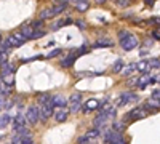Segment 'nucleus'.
<instances>
[{
	"label": "nucleus",
	"mask_w": 160,
	"mask_h": 144,
	"mask_svg": "<svg viewBox=\"0 0 160 144\" xmlns=\"http://www.w3.org/2000/svg\"><path fill=\"white\" fill-rule=\"evenodd\" d=\"M118 40H120V45H122V48L125 51H130V50L138 47V38L133 34H130L128 31H120L118 32Z\"/></svg>",
	"instance_id": "obj_1"
},
{
	"label": "nucleus",
	"mask_w": 160,
	"mask_h": 144,
	"mask_svg": "<svg viewBox=\"0 0 160 144\" xmlns=\"http://www.w3.org/2000/svg\"><path fill=\"white\" fill-rule=\"evenodd\" d=\"M102 136H104V142H108V144H127L122 133H117L114 130H104Z\"/></svg>",
	"instance_id": "obj_2"
},
{
	"label": "nucleus",
	"mask_w": 160,
	"mask_h": 144,
	"mask_svg": "<svg viewBox=\"0 0 160 144\" xmlns=\"http://www.w3.org/2000/svg\"><path fill=\"white\" fill-rule=\"evenodd\" d=\"M13 130H15V133L18 136L28 133V128H26V117L24 115L18 114L15 119H13Z\"/></svg>",
	"instance_id": "obj_3"
},
{
	"label": "nucleus",
	"mask_w": 160,
	"mask_h": 144,
	"mask_svg": "<svg viewBox=\"0 0 160 144\" xmlns=\"http://www.w3.org/2000/svg\"><path fill=\"white\" fill-rule=\"evenodd\" d=\"M139 98H138V95H135V93H131V91H123L122 95H120L118 98H117V101H115V106H125V104H130V102H136Z\"/></svg>",
	"instance_id": "obj_4"
},
{
	"label": "nucleus",
	"mask_w": 160,
	"mask_h": 144,
	"mask_svg": "<svg viewBox=\"0 0 160 144\" xmlns=\"http://www.w3.org/2000/svg\"><path fill=\"white\" fill-rule=\"evenodd\" d=\"M68 109H69V112H77L82 109V95L80 93L71 95V98L68 99Z\"/></svg>",
	"instance_id": "obj_5"
},
{
	"label": "nucleus",
	"mask_w": 160,
	"mask_h": 144,
	"mask_svg": "<svg viewBox=\"0 0 160 144\" xmlns=\"http://www.w3.org/2000/svg\"><path fill=\"white\" fill-rule=\"evenodd\" d=\"M38 117H40V107L35 106V104H31V106L28 107V112H26V120H28L31 125H35Z\"/></svg>",
	"instance_id": "obj_6"
},
{
	"label": "nucleus",
	"mask_w": 160,
	"mask_h": 144,
	"mask_svg": "<svg viewBox=\"0 0 160 144\" xmlns=\"http://www.w3.org/2000/svg\"><path fill=\"white\" fill-rule=\"evenodd\" d=\"M53 117H55L56 122H66L69 117V109L68 107H55L53 109Z\"/></svg>",
	"instance_id": "obj_7"
},
{
	"label": "nucleus",
	"mask_w": 160,
	"mask_h": 144,
	"mask_svg": "<svg viewBox=\"0 0 160 144\" xmlns=\"http://www.w3.org/2000/svg\"><path fill=\"white\" fill-rule=\"evenodd\" d=\"M40 119L42 120H47V119H50V117L53 115V109H55V106L51 104V101L50 102H45V104H40Z\"/></svg>",
	"instance_id": "obj_8"
},
{
	"label": "nucleus",
	"mask_w": 160,
	"mask_h": 144,
	"mask_svg": "<svg viewBox=\"0 0 160 144\" xmlns=\"http://www.w3.org/2000/svg\"><path fill=\"white\" fill-rule=\"evenodd\" d=\"M144 117H146V111L142 107H135L127 114V119L131 120V122L133 120H141V119H144Z\"/></svg>",
	"instance_id": "obj_9"
},
{
	"label": "nucleus",
	"mask_w": 160,
	"mask_h": 144,
	"mask_svg": "<svg viewBox=\"0 0 160 144\" xmlns=\"http://www.w3.org/2000/svg\"><path fill=\"white\" fill-rule=\"evenodd\" d=\"M99 101H96V99H88L85 104H82V109H83V112H91V111H95V109H99Z\"/></svg>",
	"instance_id": "obj_10"
},
{
	"label": "nucleus",
	"mask_w": 160,
	"mask_h": 144,
	"mask_svg": "<svg viewBox=\"0 0 160 144\" xmlns=\"http://www.w3.org/2000/svg\"><path fill=\"white\" fill-rule=\"evenodd\" d=\"M51 104L55 107H66L68 106V99L62 95H55V96H51Z\"/></svg>",
	"instance_id": "obj_11"
},
{
	"label": "nucleus",
	"mask_w": 160,
	"mask_h": 144,
	"mask_svg": "<svg viewBox=\"0 0 160 144\" xmlns=\"http://www.w3.org/2000/svg\"><path fill=\"white\" fill-rule=\"evenodd\" d=\"M75 56H77V50H74L71 55H68V56L61 61V66H62V67H71L72 64H74V61H75Z\"/></svg>",
	"instance_id": "obj_12"
},
{
	"label": "nucleus",
	"mask_w": 160,
	"mask_h": 144,
	"mask_svg": "<svg viewBox=\"0 0 160 144\" xmlns=\"http://www.w3.org/2000/svg\"><path fill=\"white\" fill-rule=\"evenodd\" d=\"M34 27L32 26H22V29H21V34H22V37L26 38V40H31V38L34 37Z\"/></svg>",
	"instance_id": "obj_13"
},
{
	"label": "nucleus",
	"mask_w": 160,
	"mask_h": 144,
	"mask_svg": "<svg viewBox=\"0 0 160 144\" xmlns=\"http://www.w3.org/2000/svg\"><path fill=\"white\" fill-rule=\"evenodd\" d=\"M69 3L68 2H56L55 5L51 7V11H53V15H59L61 11H64V8L68 7Z\"/></svg>",
	"instance_id": "obj_14"
},
{
	"label": "nucleus",
	"mask_w": 160,
	"mask_h": 144,
	"mask_svg": "<svg viewBox=\"0 0 160 144\" xmlns=\"http://www.w3.org/2000/svg\"><path fill=\"white\" fill-rule=\"evenodd\" d=\"M15 71H16V67L11 66V64H8V62L2 64V77H5V75H13V72H15Z\"/></svg>",
	"instance_id": "obj_15"
},
{
	"label": "nucleus",
	"mask_w": 160,
	"mask_h": 144,
	"mask_svg": "<svg viewBox=\"0 0 160 144\" xmlns=\"http://www.w3.org/2000/svg\"><path fill=\"white\" fill-rule=\"evenodd\" d=\"M75 8L78 11H87L90 8V2H87V0H77V2H75Z\"/></svg>",
	"instance_id": "obj_16"
},
{
	"label": "nucleus",
	"mask_w": 160,
	"mask_h": 144,
	"mask_svg": "<svg viewBox=\"0 0 160 144\" xmlns=\"http://www.w3.org/2000/svg\"><path fill=\"white\" fill-rule=\"evenodd\" d=\"M10 122H11V115L10 114H0V128L8 127Z\"/></svg>",
	"instance_id": "obj_17"
},
{
	"label": "nucleus",
	"mask_w": 160,
	"mask_h": 144,
	"mask_svg": "<svg viewBox=\"0 0 160 144\" xmlns=\"http://www.w3.org/2000/svg\"><path fill=\"white\" fill-rule=\"evenodd\" d=\"M55 15H53V11H51V8H45V10H42V13L38 15V19H48V18H53Z\"/></svg>",
	"instance_id": "obj_18"
},
{
	"label": "nucleus",
	"mask_w": 160,
	"mask_h": 144,
	"mask_svg": "<svg viewBox=\"0 0 160 144\" xmlns=\"http://www.w3.org/2000/svg\"><path fill=\"white\" fill-rule=\"evenodd\" d=\"M99 135H101V130L95 127V128H91V130H90V132H88V133H87L85 136H87L88 139H95V138H98Z\"/></svg>",
	"instance_id": "obj_19"
},
{
	"label": "nucleus",
	"mask_w": 160,
	"mask_h": 144,
	"mask_svg": "<svg viewBox=\"0 0 160 144\" xmlns=\"http://www.w3.org/2000/svg\"><path fill=\"white\" fill-rule=\"evenodd\" d=\"M2 83L5 87L11 88L13 85H15V78H13V75H5V77H2Z\"/></svg>",
	"instance_id": "obj_20"
},
{
	"label": "nucleus",
	"mask_w": 160,
	"mask_h": 144,
	"mask_svg": "<svg viewBox=\"0 0 160 144\" xmlns=\"http://www.w3.org/2000/svg\"><path fill=\"white\" fill-rule=\"evenodd\" d=\"M114 42L109 40V38H99V40L95 43V47H112Z\"/></svg>",
	"instance_id": "obj_21"
},
{
	"label": "nucleus",
	"mask_w": 160,
	"mask_h": 144,
	"mask_svg": "<svg viewBox=\"0 0 160 144\" xmlns=\"http://www.w3.org/2000/svg\"><path fill=\"white\" fill-rule=\"evenodd\" d=\"M136 71H139V72H148V71H149V62H148V61L138 62V64H136Z\"/></svg>",
	"instance_id": "obj_22"
},
{
	"label": "nucleus",
	"mask_w": 160,
	"mask_h": 144,
	"mask_svg": "<svg viewBox=\"0 0 160 144\" xmlns=\"http://www.w3.org/2000/svg\"><path fill=\"white\" fill-rule=\"evenodd\" d=\"M71 22H72L71 19H59L58 22L53 24V27H51V29H53V31H58V29L61 27V26H64V24H71Z\"/></svg>",
	"instance_id": "obj_23"
},
{
	"label": "nucleus",
	"mask_w": 160,
	"mask_h": 144,
	"mask_svg": "<svg viewBox=\"0 0 160 144\" xmlns=\"http://www.w3.org/2000/svg\"><path fill=\"white\" fill-rule=\"evenodd\" d=\"M122 69H123V61L122 59H117L114 62V66H112V72H120Z\"/></svg>",
	"instance_id": "obj_24"
},
{
	"label": "nucleus",
	"mask_w": 160,
	"mask_h": 144,
	"mask_svg": "<svg viewBox=\"0 0 160 144\" xmlns=\"http://www.w3.org/2000/svg\"><path fill=\"white\" fill-rule=\"evenodd\" d=\"M148 83H151V77H141L139 80L136 82V85H138L139 88H144Z\"/></svg>",
	"instance_id": "obj_25"
},
{
	"label": "nucleus",
	"mask_w": 160,
	"mask_h": 144,
	"mask_svg": "<svg viewBox=\"0 0 160 144\" xmlns=\"http://www.w3.org/2000/svg\"><path fill=\"white\" fill-rule=\"evenodd\" d=\"M19 139H21V144H32V136H31L29 133L19 135Z\"/></svg>",
	"instance_id": "obj_26"
},
{
	"label": "nucleus",
	"mask_w": 160,
	"mask_h": 144,
	"mask_svg": "<svg viewBox=\"0 0 160 144\" xmlns=\"http://www.w3.org/2000/svg\"><path fill=\"white\" fill-rule=\"evenodd\" d=\"M51 101V95H40L38 96V106H40V104H45V102H50Z\"/></svg>",
	"instance_id": "obj_27"
},
{
	"label": "nucleus",
	"mask_w": 160,
	"mask_h": 144,
	"mask_svg": "<svg viewBox=\"0 0 160 144\" xmlns=\"http://www.w3.org/2000/svg\"><path fill=\"white\" fill-rule=\"evenodd\" d=\"M135 71H136V64H135V62H131V64H128V66L123 69V74H125V75H128V74L135 72Z\"/></svg>",
	"instance_id": "obj_28"
},
{
	"label": "nucleus",
	"mask_w": 160,
	"mask_h": 144,
	"mask_svg": "<svg viewBox=\"0 0 160 144\" xmlns=\"http://www.w3.org/2000/svg\"><path fill=\"white\" fill-rule=\"evenodd\" d=\"M149 69H160V59H149Z\"/></svg>",
	"instance_id": "obj_29"
},
{
	"label": "nucleus",
	"mask_w": 160,
	"mask_h": 144,
	"mask_svg": "<svg viewBox=\"0 0 160 144\" xmlns=\"http://www.w3.org/2000/svg\"><path fill=\"white\" fill-rule=\"evenodd\" d=\"M114 132L122 133V132H123V123H122V122H114Z\"/></svg>",
	"instance_id": "obj_30"
},
{
	"label": "nucleus",
	"mask_w": 160,
	"mask_h": 144,
	"mask_svg": "<svg viewBox=\"0 0 160 144\" xmlns=\"http://www.w3.org/2000/svg\"><path fill=\"white\" fill-rule=\"evenodd\" d=\"M7 61H8V53H5V51L0 50V66H2V64H5Z\"/></svg>",
	"instance_id": "obj_31"
},
{
	"label": "nucleus",
	"mask_w": 160,
	"mask_h": 144,
	"mask_svg": "<svg viewBox=\"0 0 160 144\" xmlns=\"http://www.w3.org/2000/svg\"><path fill=\"white\" fill-rule=\"evenodd\" d=\"M13 37H15V38H16L18 42H21L22 45H24L26 42H28V40H26V38L22 37V34H21V32H15V34H13Z\"/></svg>",
	"instance_id": "obj_32"
},
{
	"label": "nucleus",
	"mask_w": 160,
	"mask_h": 144,
	"mask_svg": "<svg viewBox=\"0 0 160 144\" xmlns=\"http://www.w3.org/2000/svg\"><path fill=\"white\" fill-rule=\"evenodd\" d=\"M42 26H43V21H42V19H37V21H34V22H32L34 31H38L40 27H42Z\"/></svg>",
	"instance_id": "obj_33"
},
{
	"label": "nucleus",
	"mask_w": 160,
	"mask_h": 144,
	"mask_svg": "<svg viewBox=\"0 0 160 144\" xmlns=\"http://www.w3.org/2000/svg\"><path fill=\"white\" fill-rule=\"evenodd\" d=\"M77 144H90V139H88L87 136H80V138L77 139Z\"/></svg>",
	"instance_id": "obj_34"
},
{
	"label": "nucleus",
	"mask_w": 160,
	"mask_h": 144,
	"mask_svg": "<svg viewBox=\"0 0 160 144\" xmlns=\"http://www.w3.org/2000/svg\"><path fill=\"white\" fill-rule=\"evenodd\" d=\"M59 53H61V50H53V51H50L47 56H48V58H56Z\"/></svg>",
	"instance_id": "obj_35"
},
{
	"label": "nucleus",
	"mask_w": 160,
	"mask_h": 144,
	"mask_svg": "<svg viewBox=\"0 0 160 144\" xmlns=\"http://www.w3.org/2000/svg\"><path fill=\"white\" fill-rule=\"evenodd\" d=\"M152 37L155 38V40H160V27H157V29L152 32Z\"/></svg>",
	"instance_id": "obj_36"
},
{
	"label": "nucleus",
	"mask_w": 160,
	"mask_h": 144,
	"mask_svg": "<svg viewBox=\"0 0 160 144\" xmlns=\"http://www.w3.org/2000/svg\"><path fill=\"white\" fill-rule=\"evenodd\" d=\"M43 35H45V31H35L32 38H38V37H43Z\"/></svg>",
	"instance_id": "obj_37"
},
{
	"label": "nucleus",
	"mask_w": 160,
	"mask_h": 144,
	"mask_svg": "<svg viewBox=\"0 0 160 144\" xmlns=\"http://www.w3.org/2000/svg\"><path fill=\"white\" fill-rule=\"evenodd\" d=\"M152 98L160 101V90H154V91H152Z\"/></svg>",
	"instance_id": "obj_38"
},
{
	"label": "nucleus",
	"mask_w": 160,
	"mask_h": 144,
	"mask_svg": "<svg viewBox=\"0 0 160 144\" xmlns=\"http://www.w3.org/2000/svg\"><path fill=\"white\" fill-rule=\"evenodd\" d=\"M118 7H128L130 5V2H128V0H118Z\"/></svg>",
	"instance_id": "obj_39"
},
{
	"label": "nucleus",
	"mask_w": 160,
	"mask_h": 144,
	"mask_svg": "<svg viewBox=\"0 0 160 144\" xmlns=\"http://www.w3.org/2000/svg\"><path fill=\"white\" fill-rule=\"evenodd\" d=\"M77 26H78V27L82 29V31L85 29V22H83V21H77Z\"/></svg>",
	"instance_id": "obj_40"
},
{
	"label": "nucleus",
	"mask_w": 160,
	"mask_h": 144,
	"mask_svg": "<svg viewBox=\"0 0 160 144\" xmlns=\"http://www.w3.org/2000/svg\"><path fill=\"white\" fill-rule=\"evenodd\" d=\"M152 22H155V24H160V18H152Z\"/></svg>",
	"instance_id": "obj_41"
},
{
	"label": "nucleus",
	"mask_w": 160,
	"mask_h": 144,
	"mask_svg": "<svg viewBox=\"0 0 160 144\" xmlns=\"http://www.w3.org/2000/svg\"><path fill=\"white\" fill-rule=\"evenodd\" d=\"M0 45H2V35H0Z\"/></svg>",
	"instance_id": "obj_42"
}]
</instances>
